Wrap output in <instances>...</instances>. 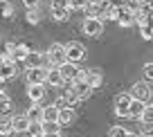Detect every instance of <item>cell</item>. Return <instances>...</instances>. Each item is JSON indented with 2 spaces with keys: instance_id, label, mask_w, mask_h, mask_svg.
I'll list each match as a JSON object with an SVG mask.
<instances>
[{
  "instance_id": "6da1fadb",
  "label": "cell",
  "mask_w": 153,
  "mask_h": 137,
  "mask_svg": "<svg viewBox=\"0 0 153 137\" xmlns=\"http://www.w3.org/2000/svg\"><path fill=\"white\" fill-rule=\"evenodd\" d=\"M48 61H50V65H54V67H61L63 63H68L65 45H61V43H52V45L48 47Z\"/></svg>"
},
{
  "instance_id": "7a4b0ae2",
  "label": "cell",
  "mask_w": 153,
  "mask_h": 137,
  "mask_svg": "<svg viewBox=\"0 0 153 137\" xmlns=\"http://www.w3.org/2000/svg\"><path fill=\"white\" fill-rule=\"evenodd\" d=\"M128 95L133 97V101H142V104H149V99H151V88H149L146 81H137V83H133V88H131Z\"/></svg>"
},
{
  "instance_id": "3957f363",
  "label": "cell",
  "mask_w": 153,
  "mask_h": 137,
  "mask_svg": "<svg viewBox=\"0 0 153 137\" xmlns=\"http://www.w3.org/2000/svg\"><path fill=\"white\" fill-rule=\"evenodd\" d=\"M48 72L45 67H27L25 76H27V85H45L48 83Z\"/></svg>"
},
{
  "instance_id": "277c9868",
  "label": "cell",
  "mask_w": 153,
  "mask_h": 137,
  "mask_svg": "<svg viewBox=\"0 0 153 137\" xmlns=\"http://www.w3.org/2000/svg\"><path fill=\"white\" fill-rule=\"evenodd\" d=\"M131 104H133V97H131L128 92H122V95H117V97H115V101H113L115 115H120V117H128Z\"/></svg>"
},
{
  "instance_id": "5b68a950",
  "label": "cell",
  "mask_w": 153,
  "mask_h": 137,
  "mask_svg": "<svg viewBox=\"0 0 153 137\" xmlns=\"http://www.w3.org/2000/svg\"><path fill=\"white\" fill-rule=\"evenodd\" d=\"M65 52H68V63H74V65L86 59V47H83L81 43H68Z\"/></svg>"
},
{
  "instance_id": "8992f818",
  "label": "cell",
  "mask_w": 153,
  "mask_h": 137,
  "mask_svg": "<svg viewBox=\"0 0 153 137\" xmlns=\"http://www.w3.org/2000/svg\"><path fill=\"white\" fill-rule=\"evenodd\" d=\"M81 29H83L86 36L97 38V36L104 34V23H101L99 18H86V20H83V25H81Z\"/></svg>"
},
{
  "instance_id": "52a82bcc",
  "label": "cell",
  "mask_w": 153,
  "mask_h": 137,
  "mask_svg": "<svg viewBox=\"0 0 153 137\" xmlns=\"http://www.w3.org/2000/svg\"><path fill=\"white\" fill-rule=\"evenodd\" d=\"M117 23H120L122 27H131V25H135V9L128 7V5L117 7Z\"/></svg>"
},
{
  "instance_id": "ba28073f",
  "label": "cell",
  "mask_w": 153,
  "mask_h": 137,
  "mask_svg": "<svg viewBox=\"0 0 153 137\" xmlns=\"http://www.w3.org/2000/svg\"><path fill=\"white\" fill-rule=\"evenodd\" d=\"M27 67H45V70H50V61H48V54H43V52H29V56H27Z\"/></svg>"
},
{
  "instance_id": "9c48e42d",
  "label": "cell",
  "mask_w": 153,
  "mask_h": 137,
  "mask_svg": "<svg viewBox=\"0 0 153 137\" xmlns=\"http://www.w3.org/2000/svg\"><path fill=\"white\" fill-rule=\"evenodd\" d=\"M59 72H61V76L65 79V83H74L76 74H79V67H76L74 63H63V65L59 67Z\"/></svg>"
},
{
  "instance_id": "30bf717a",
  "label": "cell",
  "mask_w": 153,
  "mask_h": 137,
  "mask_svg": "<svg viewBox=\"0 0 153 137\" xmlns=\"http://www.w3.org/2000/svg\"><path fill=\"white\" fill-rule=\"evenodd\" d=\"M72 88H74V92H76V97H79V101H83V99H90V95H92V88L86 83V81H74V83H72Z\"/></svg>"
},
{
  "instance_id": "8fae6325",
  "label": "cell",
  "mask_w": 153,
  "mask_h": 137,
  "mask_svg": "<svg viewBox=\"0 0 153 137\" xmlns=\"http://www.w3.org/2000/svg\"><path fill=\"white\" fill-rule=\"evenodd\" d=\"M151 14H153V9H151L149 5H144V7H140V9H135V23H137L140 27L149 25V20H151Z\"/></svg>"
},
{
  "instance_id": "7c38bea8",
  "label": "cell",
  "mask_w": 153,
  "mask_h": 137,
  "mask_svg": "<svg viewBox=\"0 0 153 137\" xmlns=\"http://www.w3.org/2000/svg\"><path fill=\"white\" fill-rule=\"evenodd\" d=\"M74 117H76V113H74V108H72V106H65V108L59 110V124H61V126L72 124V121H74Z\"/></svg>"
},
{
  "instance_id": "4fadbf2b",
  "label": "cell",
  "mask_w": 153,
  "mask_h": 137,
  "mask_svg": "<svg viewBox=\"0 0 153 137\" xmlns=\"http://www.w3.org/2000/svg\"><path fill=\"white\" fill-rule=\"evenodd\" d=\"M27 97L32 99V104H38L45 97V85H27Z\"/></svg>"
},
{
  "instance_id": "5bb4252c",
  "label": "cell",
  "mask_w": 153,
  "mask_h": 137,
  "mask_svg": "<svg viewBox=\"0 0 153 137\" xmlns=\"http://www.w3.org/2000/svg\"><path fill=\"white\" fill-rule=\"evenodd\" d=\"M48 83L54 85V88H61V85H65V79L61 76L59 67H50V72H48Z\"/></svg>"
},
{
  "instance_id": "9a60e30c",
  "label": "cell",
  "mask_w": 153,
  "mask_h": 137,
  "mask_svg": "<svg viewBox=\"0 0 153 137\" xmlns=\"http://www.w3.org/2000/svg\"><path fill=\"white\" fill-rule=\"evenodd\" d=\"M25 117L29 119V124H32V121H43V106L32 104V108L25 113Z\"/></svg>"
},
{
  "instance_id": "2e32d148",
  "label": "cell",
  "mask_w": 153,
  "mask_h": 137,
  "mask_svg": "<svg viewBox=\"0 0 153 137\" xmlns=\"http://www.w3.org/2000/svg\"><path fill=\"white\" fill-rule=\"evenodd\" d=\"M16 76V63H2L0 61V79L7 81V79H14Z\"/></svg>"
},
{
  "instance_id": "e0dca14e",
  "label": "cell",
  "mask_w": 153,
  "mask_h": 137,
  "mask_svg": "<svg viewBox=\"0 0 153 137\" xmlns=\"http://www.w3.org/2000/svg\"><path fill=\"white\" fill-rule=\"evenodd\" d=\"M11 124H14V133H27V128H29V119L25 115L11 117Z\"/></svg>"
},
{
  "instance_id": "ac0fdd59",
  "label": "cell",
  "mask_w": 153,
  "mask_h": 137,
  "mask_svg": "<svg viewBox=\"0 0 153 137\" xmlns=\"http://www.w3.org/2000/svg\"><path fill=\"white\" fill-rule=\"evenodd\" d=\"M144 108H146V104H142V101H133L131 104V110H128V117L135 119V121H142V115H144Z\"/></svg>"
},
{
  "instance_id": "d6986e66",
  "label": "cell",
  "mask_w": 153,
  "mask_h": 137,
  "mask_svg": "<svg viewBox=\"0 0 153 137\" xmlns=\"http://www.w3.org/2000/svg\"><path fill=\"white\" fill-rule=\"evenodd\" d=\"M86 83L90 85L92 90H95V88H99V85L104 83V74H101L99 70H90V72H88V81H86Z\"/></svg>"
},
{
  "instance_id": "ffe728a7",
  "label": "cell",
  "mask_w": 153,
  "mask_h": 137,
  "mask_svg": "<svg viewBox=\"0 0 153 137\" xmlns=\"http://www.w3.org/2000/svg\"><path fill=\"white\" fill-rule=\"evenodd\" d=\"M29 52H32V50H29L27 45H23V43H18V45H16V50H14V54H11V56H14V61H16V63H18V61H27Z\"/></svg>"
},
{
  "instance_id": "44dd1931",
  "label": "cell",
  "mask_w": 153,
  "mask_h": 137,
  "mask_svg": "<svg viewBox=\"0 0 153 137\" xmlns=\"http://www.w3.org/2000/svg\"><path fill=\"white\" fill-rule=\"evenodd\" d=\"M43 121L59 124V108H56V106H48V108H43Z\"/></svg>"
},
{
  "instance_id": "7402d4cb",
  "label": "cell",
  "mask_w": 153,
  "mask_h": 137,
  "mask_svg": "<svg viewBox=\"0 0 153 137\" xmlns=\"http://www.w3.org/2000/svg\"><path fill=\"white\" fill-rule=\"evenodd\" d=\"M11 113V101L5 92H0V117H9Z\"/></svg>"
},
{
  "instance_id": "603a6c76",
  "label": "cell",
  "mask_w": 153,
  "mask_h": 137,
  "mask_svg": "<svg viewBox=\"0 0 153 137\" xmlns=\"http://www.w3.org/2000/svg\"><path fill=\"white\" fill-rule=\"evenodd\" d=\"M14 133V124H11V117H0V135L9 137Z\"/></svg>"
},
{
  "instance_id": "cb8c5ba5",
  "label": "cell",
  "mask_w": 153,
  "mask_h": 137,
  "mask_svg": "<svg viewBox=\"0 0 153 137\" xmlns=\"http://www.w3.org/2000/svg\"><path fill=\"white\" fill-rule=\"evenodd\" d=\"M27 137H43V121H32L29 124Z\"/></svg>"
},
{
  "instance_id": "d4e9b609",
  "label": "cell",
  "mask_w": 153,
  "mask_h": 137,
  "mask_svg": "<svg viewBox=\"0 0 153 137\" xmlns=\"http://www.w3.org/2000/svg\"><path fill=\"white\" fill-rule=\"evenodd\" d=\"M63 99L68 101V106H72V104H76V101H79V97H76V92H74V88H72V83H68V90L63 92Z\"/></svg>"
},
{
  "instance_id": "484cf974",
  "label": "cell",
  "mask_w": 153,
  "mask_h": 137,
  "mask_svg": "<svg viewBox=\"0 0 153 137\" xmlns=\"http://www.w3.org/2000/svg\"><path fill=\"white\" fill-rule=\"evenodd\" d=\"M25 20H27L29 25H38V23H41V11H38V9H27Z\"/></svg>"
},
{
  "instance_id": "4316f807",
  "label": "cell",
  "mask_w": 153,
  "mask_h": 137,
  "mask_svg": "<svg viewBox=\"0 0 153 137\" xmlns=\"http://www.w3.org/2000/svg\"><path fill=\"white\" fill-rule=\"evenodd\" d=\"M70 11H72V9H56V7H52L54 20H68V18H70Z\"/></svg>"
},
{
  "instance_id": "83f0119b",
  "label": "cell",
  "mask_w": 153,
  "mask_h": 137,
  "mask_svg": "<svg viewBox=\"0 0 153 137\" xmlns=\"http://www.w3.org/2000/svg\"><path fill=\"white\" fill-rule=\"evenodd\" d=\"M140 135L142 137H153V124L140 121Z\"/></svg>"
},
{
  "instance_id": "f1b7e54d",
  "label": "cell",
  "mask_w": 153,
  "mask_h": 137,
  "mask_svg": "<svg viewBox=\"0 0 153 137\" xmlns=\"http://www.w3.org/2000/svg\"><path fill=\"white\" fill-rule=\"evenodd\" d=\"M101 20H117V7L110 5L108 9L104 11V16H101Z\"/></svg>"
},
{
  "instance_id": "f546056e",
  "label": "cell",
  "mask_w": 153,
  "mask_h": 137,
  "mask_svg": "<svg viewBox=\"0 0 153 137\" xmlns=\"http://www.w3.org/2000/svg\"><path fill=\"white\" fill-rule=\"evenodd\" d=\"M140 34H142L144 41H153V25H144V27H140Z\"/></svg>"
},
{
  "instance_id": "4dcf8cb0",
  "label": "cell",
  "mask_w": 153,
  "mask_h": 137,
  "mask_svg": "<svg viewBox=\"0 0 153 137\" xmlns=\"http://www.w3.org/2000/svg\"><path fill=\"white\" fill-rule=\"evenodd\" d=\"M108 137H128V130H126V128H122V126H113Z\"/></svg>"
},
{
  "instance_id": "1f68e13d",
  "label": "cell",
  "mask_w": 153,
  "mask_h": 137,
  "mask_svg": "<svg viewBox=\"0 0 153 137\" xmlns=\"http://www.w3.org/2000/svg\"><path fill=\"white\" fill-rule=\"evenodd\" d=\"M142 121L153 124V104H146V108H144V115H142Z\"/></svg>"
},
{
  "instance_id": "d6a6232c",
  "label": "cell",
  "mask_w": 153,
  "mask_h": 137,
  "mask_svg": "<svg viewBox=\"0 0 153 137\" xmlns=\"http://www.w3.org/2000/svg\"><path fill=\"white\" fill-rule=\"evenodd\" d=\"M142 74H144V81H153V63H146V65L142 67Z\"/></svg>"
},
{
  "instance_id": "836d02e7",
  "label": "cell",
  "mask_w": 153,
  "mask_h": 137,
  "mask_svg": "<svg viewBox=\"0 0 153 137\" xmlns=\"http://www.w3.org/2000/svg\"><path fill=\"white\" fill-rule=\"evenodd\" d=\"M50 133H59V124L43 121V135H50Z\"/></svg>"
},
{
  "instance_id": "e575fe53",
  "label": "cell",
  "mask_w": 153,
  "mask_h": 137,
  "mask_svg": "<svg viewBox=\"0 0 153 137\" xmlns=\"http://www.w3.org/2000/svg\"><path fill=\"white\" fill-rule=\"evenodd\" d=\"M90 0H70V9H86Z\"/></svg>"
},
{
  "instance_id": "d590c367",
  "label": "cell",
  "mask_w": 153,
  "mask_h": 137,
  "mask_svg": "<svg viewBox=\"0 0 153 137\" xmlns=\"http://www.w3.org/2000/svg\"><path fill=\"white\" fill-rule=\"evenodd\" d=\"M52 7H56V9H70V0H52Z\"/></svg>"
},
{
  "instance_id": "8d00e7d4",
  "label": "cell",
  "mask_w": 153,
  "mask_h": 137,
  "mask_svg": "<svg viewBox=\"0 0 153 137\" xmlns=\"http://www.w3.org/2000/svg\"><path fill=\"white\" fill-rule=\"evenodd\" d=\"M144 5H149V0H128V7H133V9H140Z\"/></svg>"
},
{
  "instance_id": "74e56055",
  "label": "cell",
  "mask_w": 153,
  "mask_h": 137,
  "mask_svg": "<svg viewBox=\"0 0 153 137\" xmlns=\"http://www.w3.org/2000/svg\"><path fill=\"white\" fill-rule=\"evenodd\" d=\"M23 2L27 9H38V5H41V0H23Z\"/></svg>"
},
{
  "instance_id": "f35d334b",
  "label": "cell",
  "mask_w": 153,
  "mask_h": 137,
  "mask_svg": "<svg viewBox=\"0 0 153 137\" xmlns=\"http://www.w3.org/2000/svg\"><path fill=\"white\" fill-rule=\"evenodd\" d=\"M88 72L90 70H79V74H76L74 81H88Z\"/></svg>"
},
{
  "instance_id": "ab89813d",
  "label": "cell",
  "mask_w": 153,
  "mask_h": 137,
  "mask_svg": "<svg viewBox=\"0 0 153 137\" xmlns=\"http://www.w3.org/2000/svg\"><path fill=\"white\" fill-rule=\"evenodd\" d=\"M16 45H18V43H14V41H9V43H7V45H5V52H7V54H14V50H16Z\"/></svg>"
},
{
  "instance_id": "60d3db41",
  "label": "cell",
  "mask_w": 153,
  "mask_h": 137,
  "mask_svg": "<svg viewBox=\"0 0 153 137\" xmlns=\"http://www.w3.org/2000/svg\"><path fill=\"white\" fill-rule=\"evenodd\" d=\"M115 7H124V5H128V0H110Z\"/></svg>"
},
{
  "instance_id": "b9f144b4",
  "label": "cell",
  "mask_w": 153,
  "mask_h": 137,
  "mask_svg": "<svg viewBox=\"0 0 153 137\" xmlns=\"http://www.w3.org/2000/svg\"><path fill=\"white\" fill-rule=\"evenodd\" d=\"M9 137H27V133H11Z\"/></svg>"
},
{
  "instance_id": "7bdbcfd3",
  "label": "cell",
  "mask_w": 153,
  "mask_h": 137,
  "mask_svg": "<svg viewBox=\"0 0 153 137\" xmlns=\"http://www.w3.org/2000/svg\"><path fill=\"white\" fill-rule=\"evenodd\" d=\"M43 137H61L59 133H50V135H43Z\"/></svg>"
},
{
  "instance_id": "ee69618b",
  "label": "cell",
  "mask_w": 153,
  "mask_h": 137,
  "mask_svg": "<svg viewBox=\"0 0 153 137\" xmlns=\"http://www.w3.org/2000/svg\"><path fill=\"white\" fill-rule=\"evenodd\" d=\"M2 83H5V81H2V79H0V92H2Z\"/></svg>"
},
{
  "instance_id": "f6af8a7d",
  "label": "cell",
  "mask_w": 153,
  "mask_h": 137,
  "mask_svg": "<svg viewBox=\"0 0 153 137\" xmlns=\"http://www.w3.org/2000/svg\"><path fill=\"white\" fill-rule=\"evenodd\" d=\"M137 137H142V135H137Z\"/></svg>"
}]
</instances>
